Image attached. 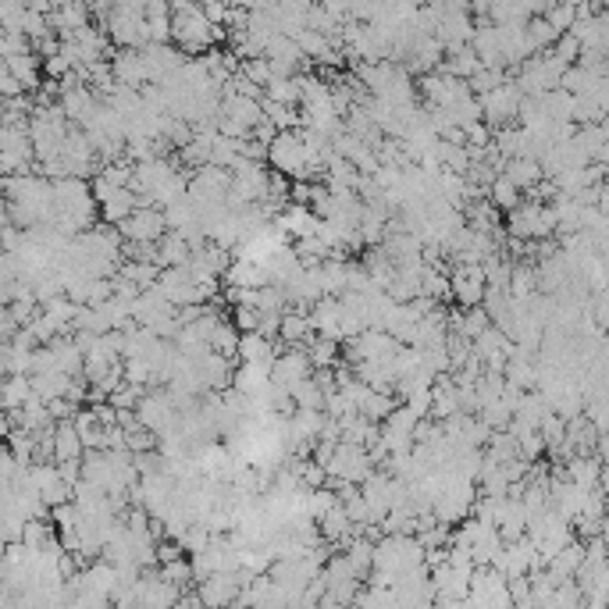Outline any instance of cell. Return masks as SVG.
Masks as SVG:
<instances>
[{
  "label": "cell",
  "instance_id": "obj_1",
  "mask_svg": "<svg viewBox=\"0 0 609 609\" xmlns=\"http://www.w3.org/2000/svg\"><path fill=\"white\" fill-rule=\"evenodd\" d=\"M125 236L129 239H143V243H154V239H161V228H164V218L157 211H136L129 221H122Z\"/></svg>",
  "mask_w": 609,
  "mask_h": 609
},
{
  "label": "cell",
  "instance_id": "obj_2",
  "mask_svg": "<svg viewBox=\"0 0 609 609\" xmlns=\"http://www.w3.org/2000/svg\"><path fill=\"white\" fill-rule=\"evenodd\" d=\"M492 196H496V200L503 203V207H513V203H517V186H513V182L503 175V179H499L496 186H492Z\"/></svg>",
  "mask_w": 609,
  "mask_h": 609
}]
</instances>
